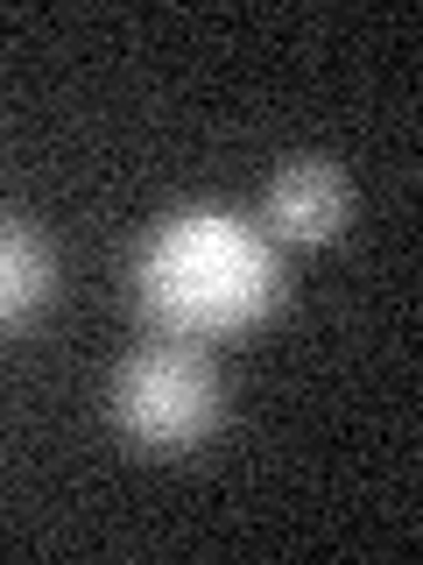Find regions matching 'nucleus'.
Listing matches in <instances>:
<instances>
[{
	"label": "nucleus",
	"mask_w": 423,
	"mask_h": 565,
	"mask_svg": "<svg viewBox=\"0 0 423 565\" xmlns=\"http://www.w3.org/2000/svg\"><path fill=\"white\" fill-rule=\"evenodd\" d=\"M134 297L163 340H240L282 305V255L254 220L191 205L155 220L134 255Z\"/></svg>",
	"instance_id": "1"
},
{
	"label": "nucleus",
	"mask_w": 423,
	"mask_h": 565,
	"mask_svg": "<svg viewBox=\"0 0 423 565\" xmlns=\"http://www.w3.org/2000/svg\"><path fill=\"white\" fill-rule=\"evenodd\" d=\"M106 411H113V431L134 452H191L198 438L219 431L226 388H219V367L191 340H149L113 367Z\"/></svg>",
	"instance_id": "2"
},
{
	"label": "nucleus",
	"mask_w": 423,
	"mask_h": 565,
	"mask_svg": "<svg viewBox=\"0 0 423 565\" xmlns=\"http://www.w3.org/2000/svg\"><path fill=\"white\" fill-rule=\"evenodd\" d=\"M346 220H352V184L325 156L282 163L269 199H261V234L282 241V247H325V241L346 234Z\"/></svg>",
	"instance_id": "3"
},
{
	"label": "nucleus",
	"mask_w": 423,
	"mask_h": 565,
	"mask_svg": "<svg viewBox=\"0 0 423 565\" xmlns=\"http://www.w3.org/2000/svg\"><path fill=\"white\" fill-rule=\"evenodd\" d=\"M50 290H57V262H50L43 234H35L29 220H8L0 212V326H22L50 305Z\"/></svg>",
	"instance_id": "4"
}]
</instances>
